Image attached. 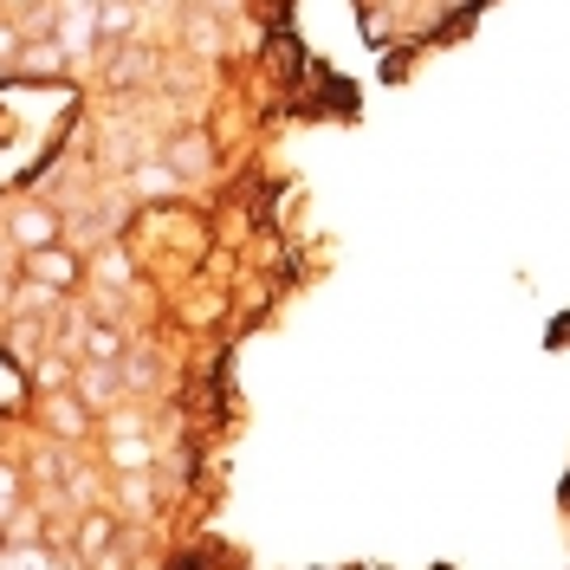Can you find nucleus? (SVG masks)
<instances>
[{"instance_id":"obj_6","label":"nucleus","mask_w":570,"mask_h":570,"mask_svg":"<svg viewBox=\"0 0 570 570\" xmlns=\"http://www.w3.org/2000/svg\"><path fill=\"white\" fill-rule=\"evenodd\" d=\"M46 422L59 428V434H71V441H78V434H85V402H71V395H59V402L46 409Z\"/></svg>"},{"instance_id":"obj_13","label":"nucleus","mask_w":570,"mask_h":570,"mask_svg":"<svg viewBox=\"0 0 570 570\" xmlns=\"http://www.w3.org/2000/svg\"><path fill=\"white\" fill-rule=\"evenodd\" d=\"M59 383H66V363H59V356H46V363H39V390H59Z\"/></svg>"},{"instance_id":"obj_3","label":"nucleus","mask_w":570,"mask_h":570,"mask_svg":"<svg viewBox=\"0 0 570 570\" xmlns=\"http://www.w3.org/2000/svg\"><path fill=\"white\" fill-rule=\"evenodd\" d=\"M13 240H20V247H52V214L46 208L13 214Z\"/></svg>"},{"instance_id":"obj_11","label":"nucleus","mask_w":570,"mask_h":570,"mask_svg":"<svg viewBox=\"0 0 570 570\" xmlns=\"http://www.w3.org/2000/svg\"><path fill=\"white\" fill-rule=\"evenodd\" d=\"M98 279H105V285H124V279H130V266H124V253H105V259H98Z\"/></svg>"},{"instance_id":"obj_4","label":"nucleus","mask_w":570,"mask_h":570,"mask_svg":"<svg viewBox=\"0 0 570 570\" xmlns=\"http://www.w3.org/2000/svg\"><path fill=\"white\" fill-rule=\"evenodd\" d=\"M110 532H117V525H110L105 512L78 519V551H85V558H98V551H110Z\"/></svg>"},{"instance_id":"obj_15","label":"nucleus","mask_w":570,"mask_h":570,"mask_svg":"<svg viewBox=\"0 0 570 570\" xmlns=\"http://www.w3.org/2000/svg\"><path fill=\"white\" fill-rule=\"evenodd\" d=\"M13 52H20V33H13V27H0V59H13Z\"/></svg>"},{"instance_id":"obj_14","label":"nucleus","mask_w":570,"mask_h":570,"mask_svg":"<svg viewBox=\"0 0 570 570\" xmlns=\"http://www.w3.org/2000/svg\"><path fill=\"white\" fill-rule=\"evenodd\" d=\"M7 570H52V564H46L39 551H13V558H7Z\"/></svg>"},{"instance_id":"obj_1","label":"nucleus","mask_w":570,"mask_h":570,"mask_svg":"<svg viewBox=\"0 0 570 570\" xmlns=\"http://www.w3.org/2000/svg\"><path fill=\"white\" fill-rule=\"evenodd\" d=\"M27 266H33V279H46V285H71V279H78V259L59 253V247H33Z\"/></svg>"},{"instance_id":"obj_8","label":"nucleus","mask_w":570,"mask_h":570,"mask_svg":"<svg viewBox=\"0 0 570 570\" xmlns=\"http://www.w3.org/2000/svg\"><path fill=\"white\" fill-rule=\"evenodd\" d=\"M85 351H91V363H117V351H124V337H117L110 324H98V331L85 337Z\"/></svg>"},{"instance_id":"obj_12","label":"nucleus","mask_w":570,"mask_h":570,"mask_svg":"<svg viewBox=\"0 0 570 570\" xmlns=\"http://www.w3.org/2000/svg\"><path fill=\"white\" fill-rule=\"evenodd\" d=\"M137 188H149V195H163V188H176V176H169V169H137Z\"/></svg>"},{"instance_id":"obj_9","label":"nucleus","mask_w":570,"mask_h":570,"mask_svg":"<svg viewBox=\"0 0 570 570\" xmlns=\"http://www.w3.org/2000/svg\"><path fill=\"white\" fill-rule=\"evenodd\" d=\"M169 156H176L181 176H188V169H208V142H202V137H181L176 149H169Z\"/></svg>"},{"instance_id":"obj_10","label":"nucleus","mask_w":570,"mask_h":570,"mask_svg":"<svg viewBox=\"0 0 570 570\" xmlns=\"http://www.w3.org/2000/svg\"><path fill=\"white\" fill-rule=\"evenodd\" d=\"M110 461H117V466H142V461H149V448H142L137 434H117V441H110Z\"/></svg>"},{"instance_id":"obj_5","label":"nucleus","mask_w":570,"mask_h":570,"mask_svg":"<svg viewBox=\"0 0 570 570\" xmlns=\"http://www.w3.org/2000/svg\"><path fill=\"white\" fill-rule=\"evenodd\" d=\"M78 395H85V402H117V376H110L105 363H91V370L78 376Z\"/></svg>"},{"instance_id":"obj_2","label":"nucleus","mask_w":570,"mask_h":570,"mask_svg":"<svg viewBox=\"0 0 570 570\" xmlns=\"http://www.w3.org/2000/svg\"><path fill=\"white\" fill-rule=\"evenodd\" d=\"M91 33H98V7H85V0H78V7L66 13V27H59V46H66V52H85Z\"/></svg>"},{"instance_id":"obj_16","label":"nucleus","mask_w":570,"mask_h":570,"mask_svg":"<svg viewBox=\"0 0 570 570\" xmlns=\"http://www.w3.org/2000/svg\"><path fill=\"white\" fill-rule=\"evenodd\" d=\"M0 298H7V285H0Z\"/></svg>"},{"instance_id":"obj_7","label":"nucleus","mask_w":570,"mask_h":570,"mask_svg":"<svg viewBox=\"0 0 570 570\" xmlns=\"http://www.w3.org/2000/svg\"><path fill=\"white\" fill-rule=\"evenodd\" d=\"M130 27H137L130 0H98V33H130Z\"/></svg>"}]
</instances>
